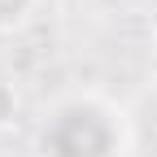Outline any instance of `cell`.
<instances>
[{"label": "cell", "instance_id": "7a4b0ae2", "mask_svg": "<svg viewBox=\"0 0 157 157\" xmlns=\"http://www.w3.org/2000/svg\"><path fill=\"white\" fill-rule=\"evenodd\" d=\"M31 9H35V0H0V31L22 26L31 17Z\"/></svg>", "mask_w": 157, "mask_h": 157}, {"label": "cell", "instance_id": "6da1fadb", "mask_svg": "<svg viewBox=\"0 0 157 157\" xmlns=\"http://www.w3.org/2000/svg\"><path fill=\"white\" fill-rule=\"evenodd\" d=\"M17 113H22V92H17V83L0 78V131H9L17 122Z\"/></svg>", "mask_w": 157, "mask_h": 157}, {"label": "cell", "instance_id": "3957f363", "mask_svg": "<svg viewBox=\"0 0 157 157\" xmlns=\"http://www.w3.org/2000/svg\"><path fill=\"white\" fill-rule=\"evenodd\" d=\"M148 78L157 83V35H153V44H148Z\"/></svg>", "mask_w": 157, "mask_h": 157}]
</instances>
